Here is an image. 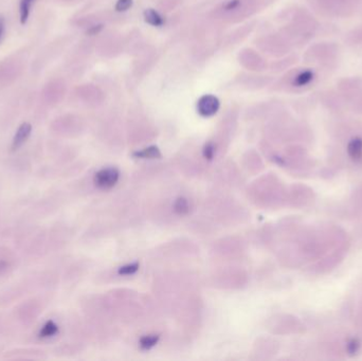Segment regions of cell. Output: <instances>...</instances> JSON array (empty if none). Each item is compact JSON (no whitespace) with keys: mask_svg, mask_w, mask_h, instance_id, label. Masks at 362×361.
Masks as SVG:
<instances>
[{"mask_svg":"<svg viewBox=\"0 0 362 361\" xmlns=\"http://www.w3.org/2000/svg\"><path fill=\"white\" fill-rule=\"evenodd\" d=\"M120 179V172L116 168H106L95 173L93 181L98 189L108 190L114 188Z\"/></svg>","mask_w":362,"mask_h":361,"instance_id":"cell-1","label":"cell"},{"mask_svg":"<svg viewBox=\"0 0 362 361\" xmlns=\"http://www.w3.org/2000/svg\"><path fill=\"white\" fill-rule=\"evenodd\" d=\"M218 107H219L218 100L212 95L203 97L198 103L199 114L205 116V117H210L212 115L216 114V111L218 110Z\"/></svg>","mask_w":362,"mask_h":361,"instance_id":"cell-2","label":"cell"},{"mask_svg":"<svg viewBox=\"0 0 362 361\" xmlns=\"http://www.w3.org/2000/svg\"><path fill=\"white\" fill-rule=\"evenodd\" d=\"M31 130H32V126L30 123L26 122V123L21 124L14 136L13 142H12V149H13V151H16V149H18L24 142L28 140L29 136L31 134Z\"/></svg>","mask_w":362,"mask_h":361,"instance_id":"cell-3","label":"cell"},{"mask_svg":"<svg viewBox=\"0 0 362 361\" xmlns=\"http://www.w3.org/2000/svg\"><path fill=\"white\" fill-rule=\"evenodd\" d=\"M348 153L349 156L354 159H360L362 157V139L359 137L352 139L348 143Z\"/></svg>","mask_w":362,"mask_h":361,"instance_id":"cell-4","label":"cell"},{"mask_svg":"<svg viewBox=\"0 0 362 361\" xmlns=\"http://www.w3.org/2000/svg\"><path fill=\"white\" fill-rule=\"evenodd\" d=\"M173 209L175 212L179 215H185L189 213L190 211V204L189 201L184 197H178L174 203Z\"/></svg>","mask_w":362,"mask_h":361,"instance_id":"cell-5","label":"cell"},{"mask_svg":"<svg viewBox=\"0 0 362 361\" xmlns=\"http://www.w3.org/2000/svg\"><path fill=\"white\" fill-rule=\"evenodd\" d=\"M58 333V326L55 324L53 321H48L46 322V324L42 327L40 332V337L41 338H49L53 337L54 335Z\"/></svg>","mask_w":362,"mask_h":361,"instance_id":"cell-6","label":"cell"},{"mask_svg":"<svg viewBox=\"0 0 362 361\" xmlns=\"http://www.w3.org/2000/svg\"><path fill=\"white\" fill-rule=\"evenodd\" d=\"M33 3H34V0H21L20 2L19 12H20V22L22 24L26 23L29 18L31 6Z\"/></svg>","mask_w":362,"mask_h":361,"instance_id":"cell-7","label":"cell"},{"mask_svg":"<svg viewBox=\"0 0 362 361\" xmlns=\"http://www.w3.org/2000/svg\"><path fill=\"white\" fill-rule=\"evenodd\" d=\"M159 338L160 337L158 335H146L140 339L139 344L143 350H151L152 347H154L158 343Z\"/></svg>","mask_w":362,"mask_h":361,"instance_id":"cell-8","label":"cell"},{"mask_svg":"<svg viewBox=\"0 0 362 361\" xmlns=\"http://www.w3.org/2000/svg\"><path fill=\"white\" fill-rule=\"evenodd\" d=\"M314 79V73L313 71L310 70H305L303 72H301L299 74V76L294 79V85L298 87H302L305 86L307 84H309Z\"/></svg>","mask_w":362,"mask_h":361,"instance_id":"cell-9","label":"cell"},{"mask_svg":"<svg viewBox=\"0 0 362 361\" xmlns=\"http://www.w3.org/2000/svg\"><path fill=\"white\" fill-rule=\"evenodd\" d=\"M135 157H138V158H157L160 156V152H159V149L155 146H152V147H148V148H145L143 149L142 152H137L134 154Z\"/></svg>","mask_w":362,"mask_h":361,"instance_id":"cell-10","label":"cell"},{"mask_svg":"<svg viewBox=\"0 0 362 361\" xmlns=\"http://www.w3.org/2000/svg\"><path fill=\"white\" fill-rule=\"evenodd\" d=\"M139 270V264L138 263H133V264H127L125 266H122L119 268L118 272L119 275L122 276H131Z\"/></svg>","mask_w":362,"mask_h":361,"instance_id":"cell-11","label":"cell"},{"mask_svg":"<svg viewBox=\"0 0 362 361\" xmlns=\"http://www.w3.org/2000/svg\"><path fill=\"white\" fill-rule=\"evenodd\" d=\"M146 20L149 22V23H152V24H155V26H160L162 20L160 18V16L156 13L155 11L153 10H148L146 11Z\"/></svg>","mask_w":362,"mask_h":361,"instance_id":"cell-12","label":"cell"},{"mask_svg":"<svg viewBox=\"0 0 362 361\" xmlns=\"http://www.w3.org/2000/svg\"><path fill=\"white\" fill-rule=\"evenodd\" d=\"M204 157L208 160H212L214 158L215 155V146L212 143H208L206 144V146L204 147Z\"/></svg>","mask_w":362,"mask_h":361,"instance_id":"cell-13","label":"cell"},{"mask_svg":"<svg viewBox=\"0 0 362 361\" xmlns=\"http://www.w3.org/2000/svg\"><path fill=\"white\" fill-rule=\"evenodd\" d=\"M130 5H131V0H119L117 9L118 11H125L129 8Z\"/></svg>","mask_w":362,"mask_h":361,"instance_id":"cell-14","label":"cell"},{"mask_svg":"<svg viewBox=\"0 0 362 361\" xmlns=\"http://www.w3.org/2000/svg\"><path fill=\"white\" fill-rule=\"evenodd\" d=\"M5 31V20L3 17H0V37L4 34Z\"/></svg>","mask_w":362,"mask_h":361,"instance_id":"cell-15","label":"cell"}]
</instances>
